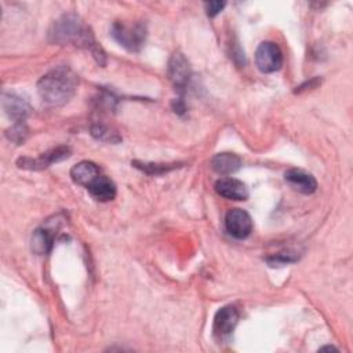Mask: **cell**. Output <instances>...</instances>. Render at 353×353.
<instances>
[{"label": "cell", "mask_w": 353, "mask_h": 353, "mask_svg": "<svg viewBox=\"0 0 353 353\" xmlns=\"http://www.w3.org/2000/svg\"><path fill=\"white\" fill-rule=\"evenodd\" d=\"M48 40L55 44H72L92 52L99 65L105 63V52L97 44L91 29L76 14H63L51 26Z\"/></svg>", "instance_id": "cell-1"}, {"label": "cell", "mask_w": 353, "mask_h": 353, "mask_svg": "<svg viewBox=\"0 0 353 353\" xmlns=\"http://www.w3.org/2000/svg\"><path fill=\"white\" fill-rule=\"evenodd\" d=\"M77 84L79 76L69 66L61 65L41 76L37 83V91L46 103L61 106L74 95Z\"/></svg>", "instance_id": "cell-2"}, {"label": "cell", "mask_w": 353, "mask_h": 353, "mask_svg": "<svg viewBox=\"0 0 353 353\" xmlns=\"http://www.w3.org/2000/svg\"><path fill=\"white\" fill-rule=\"evenodd\" d=\"M112 37L124 48L138 52L146 40V26L141 22L127 23L116 21L110 29Z\"/></svg>", "instance_id": "cell-3"}, {"label": "cell", "mask_w": 353, "mask_h": 353, "mask_svg": "<svg viewBox=\"0 0 353 353\" xmlns=\"http://www.w3.org/2000/svg\"><path fill=\"white\" fill-rule=\"evenodd\" d=\"M255 65L262 73H273L283 65V52L273 41H262L255 51Z\"/></svg>", "instance_id": "cell-4"}, {"label": "cell", "mask_w": 353, "mask_h": 353, "mask_svg": "<svg viewBox=\"0 0 353 353\" xmlns=\"http://www.w3.org/2000/svg\"><path fill=\"white\" fill-rule=\"evenodd\" d=\"M61 228L59 215H55L52 219H47L46 225L37 228L32 234V250L39 254H48L54 244V237L57 230Z\"/></svg>", "instance_id": "cell-5"}, {"label": "cell", "mask_w": 353, "mask_h": 353, "mask_svg": "<svg viewBox=\"0 0 353 353\" xmlns=\"http://www.w3.org/2000/svg\"><path fill=\"white\" fill-rule=\"evenodd\" d=\"M226 232L234 239L244 240L247 239L254 228L251 215L241 208H232L225 216Z\"/></svg>", "instance_id": "cell-6"}, {"label": "cell", "mask_w": 353, "mask_h": 353, "mask_svg": "<svg viewBox=\"0 0 353 353\" xmlns=\"http://www.w3.org/2000/svg\"><path fill=\"white\" fill-rule=\"evenodd\" d=\"M70 156V148L69 146H58L51 150H47L46 153H41L36 159L30 157H21L17 164L19 168H26V170H43L52 163L62 161Z\"/></svg>", "instance_id": "cell-7"}, {"label": "cell", "mask_w": 353, "mask_h": 353, "mask_svg": "<svg viewBox=\"0 0 353 353\" xmlns=\"http://www.w3.org/2000/svg\"><path fill=\"white\" fill-rule=\"evenodd\" d=\"M192 76V69L188 59L181 52H174L168 59V77L174 87L182 91Z\"/></svg>", "instance_id": "cell-8"}, {"label": "cell", "mask_w": 353, "mask_h": 353, "mask_svg": "<svg viewBox=\"0 0 353 353\" xmlns=\"http://www.w3.org/2000/svg\"><path fill=\"white\" fill-rule=\"evenodd\" d=\"M239 323V310L233 305H226L221 307L215 316L212 323V332L216 338L229 336Z\"/></svg>", "instance_id": "cell-9"}, {"label": "cell", "mask_w": 353, "mask_h": 353, "mask_svg": "<svg viewBox=\"0 0 353 353\" xmlns=\"http://www.w3.org/2000/svg\"><path fill=\"white\" fill-rule=\"evenodd\" d=\"M285 182L294 189L305 194H312L317 189V181L314 176L299 168H290L284 174Z\"/></svg>", "instance_id": "cell-10"}, {"label": "cell", "mask_w": 353, "mask_h": 353, "mask_svg": "<svg viewBox=\"0 0 353 353\" xmlns=\"http://www.w3.org/2000/svg\"><path fill=\"white\" fill-rule=\"evenodd\" d=\"M3 108L7 116L14 123H25L26 117L30 114L29 103L17 94H4L3 95Z\"/></svg>", "instance_id": "cell-11"}, {"label": "cell", "mask_w": 353, "mask_h": 353, "mask_svg": "<svg viewBox=\"0 0 353 353\" xmlns=\"http://www.w3.org/2000/svg\"><path fill=\"white\" fill-rule=\"evenodd\" d=\"M215 190L219 196L230 200H247L248 189L243 181L236 178H222L215 182Z\"/></svg>", "instance_id": "cell-12"}, {"label": "cell", "mask_w": 353, "mask_h": 353, "mask_svg": "<svg viewBox=\"0 0 353 353\" xmlns=\"http://www.w3.org/2000/svg\"><path fill=\"white\" fill-rule=\"evenodd\" d=\"M85 189L95 200L99 201H109L116 196V185L105 175H98Z\"/></svg>", "instance_id": "cell-13"}, {"label": "cell", "mask_w": 353, "mask_h": 353, "mask_svg": "<svg viewBox=\"0 0 353 353\" xmlns=\"http://www.w3.org/2000/svg\"><path fill=\"white\" fill-rule=\"evenodd\" d=\"M211 167L216 174L230 175L241 167V159L236 153L230 152L218 153L211 159Z\"/></svg>", "instance_id": "cell-14"}, {"label": "cell", "mask_w": 353, "mask_h": 353, "mask_svg": "<svg viewBox=\"0 0 353 353\" xmlns=\"http://www.w3.org/2000/svg\"><path fill=\"white\" fill-rule=\"evenodd\" d=\"M99 174V168L95 163L84 160L80 161L77 164H74L70 170V178L73 179V182H76L77 185L81 186H88Z\"/></svg>", "instance_id": "cell-15"}, {"label": "cell", "mask_w": 353, "mask_h": 353, "mask_svg": "<svg viewBox=\"0 0 353 353\" xmlns=\"http://www.w3.org/2000/svg\"><path fill=\"white\" fill-rule=\"evenodd\" d=\"M132 165L149 175H160L164 172H168L171 170L178 168L181 164L179 163H171V164H165V163H143V161H138L134 160Z\"/></svg>", "instance_id": "cell-16"}, {"label": "cell", "mask_w": 353, "mask_h": 353, "mask_svg": "<svg viewBox=\"0 0 353 353\" xmlns=\"http://www.w3.org/2000/svg\"><path fill=\"white\" fill-rule=\"evenodd\" d=\"M91 134L94 138H97L98 141H102V142L119 143L121 141V137L117 134V131H114L109 125L101 124V123H97L91 127Z\"/></svg>", "instance_id": "cell-17"}, {"label": "cell", "mask_w": 353, "mask_h": 353, "mask_svg": "<svg viewBox=\"0 0 353 353\" xmlns=\"http://www.w3.org/2000/svg\"><path fill=\"white\" fill-rule=\"evenodd\" d=\"M28 134H29V130L25 123H14V125L6 132L7 138L18 145L25 142V139L28 138Z\"/></svg>", "instance_id": "cell-18"}, {"label": "cell", "mask_w": 353, "mask_h": 353, "mask_svg": "<svg viewBox=\"0 0 353 353\" xmlns=\"http://www.w3.org/2000/svg\"><path fill=\"white\" fill-rule=\"evenodd\" d=\"M226 3L225 1H208L204 4V8H205V12L208 17H215L218 15L223 8H225Z\"/></svg>", "instance_id": "cell-19"}, {"label": "cell", "mask_w": 353, "mask_h": 353, "mask_svg": "<svg viewBox=\"0 0 353 353\" xmlns=\"http://www.w3.org/2000/svg\"><path fill=\"white\" fill-rule=\"evenodd\" d=\"M172 106H174V112L175 113H178V114H182L183 112H185V103H183V101L179 98V99H175L174 101V103H172Z\"/></svg>", "instance_id": "cell-20"}, {"label": "cell", "mask_w": 353, "mask_h": 353, "mask_svg": "<svg viewBox=\"0 0 353 353\" xmlns=\"http://www.w3.org/2000/svg\"><path fill=\"white\" fill-rule=\"evenodd\" d=\"M320 350H336L334 346H324V347H321Z\"/></svg>", "instance_id": "cell-21"}]
</instances>
